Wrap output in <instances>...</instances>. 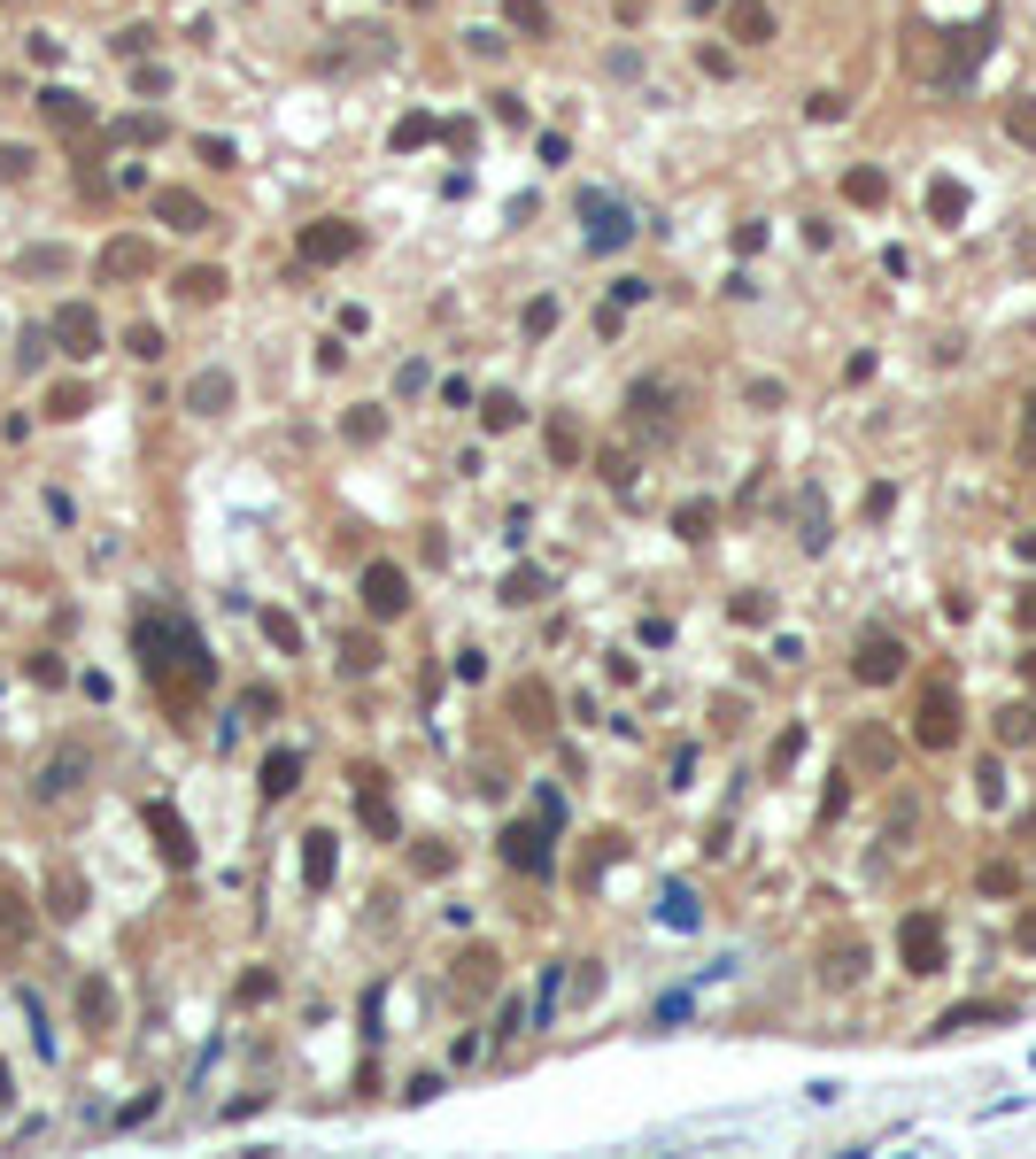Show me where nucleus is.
Returning a JSON list of instances; mask_svg holds the SVG:
<instances>
[{
	"label": "nucleus",
	"mask_w": 1036,
	"mask_h": 1159,
	"mask_svg": "<svg viewBox=\"0 0 1036 1159\" xmlns=\"http://www.w3.org/2000/svg\"><path fill=\"white\" fill-rule=\"evenodd\" d=\"M23 171H31V155H23V147H0V186L23 178Z\"/></svg>",
	"instance_id": "obj_56"
},
{
	"label": "nucleus",
	"mask_w": 1036,
	"mask_h": 1159,
	"mask_svg": "<svg viewBox=\"0 0 1036 1159\" xmlns=\"http://www.w3.org/2000/svg\"><path fill=\"white\" fill-rule=\"evenodd\" d=\"M93 410V394L78 387V379H62V387H47V418H85Z\"/></svg>",
	"instance_id": "obj_31"
},
{
	"label": "nucleus",
	"mask_w": 1036,
	"mask_h": 1159,
	"mask_svg": "<svg viewBox=\"0 0 1036 1159\" xmlns=\"http://www.w3.org/2000/svg\"><path fill=\"white\" fill-rule=\"evenodd\" d=\"M851 673H859L866 688H890V680L905 673V642L890 635V626H866V635H859V657H851Z\"/></svg>",
	"instance_id": "obj_6"
},
{
	"label": "nucleus",
	"mask_w": 1036,
	"mask_h": 1159,
	"mask_svg": "<svg viewBox=\"0 0 1036 1159\" xmlns=\"http://www.w3.org/2000/svg\"><path fill=\"white\" fill-rule=\"evenodd\" d=\"M47 912H54V920H78V912H85V881H78V866H54V874H47Z\"/></svg>",
	"instance_id": "obj_19"
},
{
	"label": "nucleus",
	"mask_w": 1036,
	"mask_h": 1159,
	"mask_svg": "<svg viewBox=\"0 0 1036 1159\" xmlns=\"http://www.w3.org/2000/svg\"><path fill=\"white\" fill-rule=\"evenodd\" d=\"M341 665H348V673H372V665H379V642H372V635H348V642H341Z\"/></svg>",
	"instance_id": "obj_43"
},
{
	"label": "nucleus",
	"mask_w": 1036,
	"mask_h": 1159,
	"mask_svg": "<svg viewBox=\"0 0 1036 1159\" xmlns=\"http://www.w3.org/2000/svg\"><path fill=\"white\" fill-rule=\"evenodd\" d=\"M449 866H457V850H449V843H418V850H410V874H418V881H441Z\"/></svg>",
	"instance_id": "obj_29"
},
{
	"label": "nucleus",
	"mask_w": 1036,
	"mask_h": 1159,
	"mask_svg": "<svg viewBox=\"0 0 1036 1159\" xmlns=\"http://www.w3.org/2000/svg\"><path fill=\"white\" fill-rule=\"evenodd\" d=\"M403 1098H410V1106H434V1098H441V1075H410Z\"/></svg>",
	"instance_id": "obj_53"
},
{
	"label": "nucleus",
	"mask_w": 1036,
	"mask_h": 1159,
	"mask_svg": "<svg viewBox=\"0 0 1036 1159\" xmlns=\"http://www.w3.org/2000/svg\"><path fill=\"white\" fill-rule=\"evenodd\" d=\"M511 24L518 31H549V9H541V0H511Z\"/></svg>",
	"instance_id": "obj_48"
},
{
	"label": "nucleus",
	"mask_w": 1036,
	"mask_h": 1159,
	"mask_svg": "<svg viewBox=\"0 0 1036 1159\" xmlns=\"http://www.w3.org/2000/svg\"><path fill=\"white\" fill-rule=\"evenodd\" d=\"M959 209H967L959 178H936V186H928V217H936V224H959Z\"/></svg>",
	"instance_id": "obj_30"
},
{
	"label": "nucleus",
	"mask_w": 1036,
	"mask_h": 1159,
	"mask_svg": "<svg viewBox=\"0 0 1036 1159\" xmlns=\"http://www.w3.org/2000/svg\"><path fill=\"white\" fill-rule=\"evenodd\" d=\"M518 418H527V410H518V394H488V403H480V425H488V434H511Z\"/></svg>",
	"instance_id": "obj_37"
},
{
	"label": "nucleus",
	"mask_w": 1036,
	"mask_h": 1159,
	"mask_svg": "<svg viewBox=\"0 0 1036 1159\" xmlns=\"http://www.w3.org/2000/svg\"><path fill=\"white\" fill-rule=\"evenodd\" d=\"M341 434H348V441H356V449H372V441H379V434H387V410H379V403H356V410H348V418H341Z\"/></svg>",
	"instance_id": "obj_26"
},
{
	"label": "nucleus",
	"mask_w": 1036,
	"mask_h": 1159,
	"mask_svg": "<svg viewBox=\"0 0 1036 1159\" xmlns=\"http://www.w3.org/2000/svg\"><path fill=\"white\" fill-rule=\"evenodd\" d=\"M859 974H866V943H835V951L820 958V982H828V989H851Z\"/></svg>",
	"instance_id": "obj_22"
},
{
	"label": "nucleus",
	"mask_w": 1036,
	"mask_h": 1159,
	"mask_svg": "<svg viewBox=\"0 0 1036 1159\" xmlns=\"http://www.w3.org/2000/svg\"><path fill=\"white\" fill-rule=\"evenodd\" d=\"M844 193H851L859 209H874V202L890 193V178H882V171H851V178H844Z\"/></svg>",
	"instance_id": "obj_42"
},
{
	"label": "nucleus",
	"mask_w": 1036,
	"mask_h": 1159,
	"mask_svg": "<svg viewBox=\"0 0 1036 1159\" xmlns=\"http://www.w3.org/2000/svg\"><path fill=\"white\" fill-rule=\"evenodd\" d=\"M78 1020H85V1029H109V1020H116V989L109 982H78Z\"/></svg>",
	"instance_id": "obj_24"
},
{
	"label": "nucleus",
	"mask_w": 1036,
	"mask_h": 1159,
	"mask_svg": "<svg viewBox=\"0 0 1036 1159\" xmlns=\"http://www.w3.org/2000/svg\"><path fill=\"white\" fill-rule=\"evenodd\" d=\"M797 750H804V735H797V726H789V735L773 742V773H782V766H797Z\"/></svg>",
	"instance_id": "obj_58"
},
{
	"label": "nucleus",
	"mask_w": 1036,
	"mask_h": 1159,
	"mask_svg": "<svg viewBox=\"0 0 1036 1159\" xmlns=\"http://www.w3.org/2000/svg\"><path fill=\"white\" fill-rule=\"evenodd\" d=\"M711 518H720L711 503H681V511H673V534H681V542H704V534H711Z\"/></svg>",
	"instance_id": "obj_39"
},
{
	"label": "nucleus",
	"mask_w": 1036,
	"mask_h": 1159,
	"mask_svg": "<svg viewBox=\"0 0 1036 1159\" xmlns=\"http://www.w3.org/2000/svg\"><path fill=\"white\" fill-rule=\"evenodd\" d=\"M302 255H310V263H348V255H356V224H341V217L310 224V232H302Z\"/></svg>",
	"instance_id": "obj_14"
},
{
	"label": "nucleus",
	"mask_w": 1036,
	"mask_h": 1159,
	"mask_svg": "<svg viewBox=\"0 0 1036 1159\" xmlns=\"http://www.w3.org/2000/svg\"><path fill=\"white\" fill-rule=\"evenodd\" d=\"M549 456H558V464H580V425H572V418H549Z\"/></svg>",
	"instance_id": "obj_40"
},
{
	"label": "nucleus",
	"mask_w": 1036,
	"mask_h": 1159,
	"mask_svg": "<svg viewBox=\"0 0 1036 1159\" xmlns=\"http://www.w3.org/2000/svg\"><path fill=\"white\" fill-rule=\"evenodd\" d=\"M264 635H271V649L295 657V649H302V618H295V611H264Z\"/></svg>",
	"instance_id": "obj_36"
},
{
	"label": "nucleus",
	"mask_w": 1036,
	"mask_h": 1159,
	"mask_svg": "<svg viewBox=\"0 0 1036 1159\" xmlns=\"http://www.w3.org/2000/svg\"><path fill=\"white\" fill-rule=\"evenodd\" d=\"M78 781H85V742H62L47 766H40V781H31V797H40V804H62Z\"/></svg>",
	"instance_id": "obj_8"
},
{
	"label": "nucleus",
	"mask_w": 1036,
	"mask_h": 1159,
	"mask_svg": "<svg viewBox=\"0 0 1036 1159\" xmlns=\"http://www.w3.org/2000/svg\"><path fill=\"white\" fill-rule=\"evenodd\" d=\"M47 341H54V333H23V348H16L23 372H40V363H47Z\"/></svg>",
	"instance_id": "obj_54"
},
{
	"label": "nucleus",
	"mask_w": 1036,
	"mask_h": 1159,
	"mask_svg": "<svg viewBox=\"0 0 1036 1159\" xmlns=\"http://www.w3.org/2000/svg\"><path fill=\"white\" fill-rule=\"evenodd\" d=\"M47 333H54V348H62V356H78V363H85V356H101V317H93L85 302H62Z\"/></svg>",
	"instance_id": "obj_7"
},
{
	"label": "nucleus",
	"mask_w": 1036,
	"mask_h": 1159,
	"mask_svg": "<svg viewBox=\"0 0 1036 1159\" xmlns=\"http://www.w3.org/2000/svg\"><path fill=\"white\" fill-rule=\"evenodd\" d=\"M975 889H983V897H1014V889H1021V866H1006V858H990V866L975 874Z\"/></svg>",
	"instance_id": "obj_35"
},
{
	"label": "nucleus",
	"mask_w": 1036,
	"mask_h": 1159,
	"mask_svg": "<svg viewBox=\"0 0 1036 1159\" xmlns=\"http://www.w3.org/2000/svg\"><path fill=\"white\" fill-rule=\"evenodd\" d=\"M155 217H163L171 232H202V224H217V217H209L202 202H193V193H178V186H163V193H155Z\"/></svg>",
	"instance_id": "obj_17"
},
{
	"label": "nucleus",
	"mask_w": 1036,
	"mask_h": 1159,
	"mask_svg": "<svg viewBox=\"0 0 1036 1159\" xmlns=\"http://www.w3.org/2000/svg\"><path fill=\"white\" fill-rule=\"evenodd\" d=\"M31 897H23V881L16 874H0V958H16L23 943H31Z\"/></svg>",
	"instance_id": "obj_9"
},
{
	"label": "nucleus",
	"mask_w": 1036,
	"mask_h": 1159,
	"mask_svg": "<svg viewBox=\"0 0 1036 1159\" xmlns=\"http://www.w3.org/2000/svg\"><path fill=\"white\" fill-rule=\"evenodd\" d=\"M580 217H588V248H596V255L627 248V232H634V217H627L619 202H603V193H588V202H580Z\"/></svg>",
	"instance_id": "obj_11"
},
{
	"label": "nucleus",
	"mask_w": 1036,
	"mask_h": 1159,
	"mask_svg": "<svg viewBox=\"0 0 1036 1159\" xmlns=\"http://www.w3.org/2000/svg\"><path fill=\"white\" fill-rule=\"evenodd\" d=\"M47 116H54V124H78L85 101H78V93H47Z\"/></svg>",
	"instance_id": "obj_50"
},
{
	"label": "nucleus",
	"mask_w": 1036,
	"mask_h": 1159,
	"mask_svg": "<svg viewBox=\"0 0 1036 1159\" xmlns=\"http://www.w3.org/2000/svg\"><path fill=\"white\" fill-rule=\"evenodd\" d=\"M1006 1013H1014L1006 998H990V1005H952V1013H944V1020H936V1029H928V1036H967V1029H983V1020H1006Z\"/></svg>",
	"instance_id": "obj_20"
},
{
	"label": "nucleus",
	"mask_w": 1036,
	"mask_h": 1159,
	"mask_svg": "<svg viewBox=\"0 0 1036 1159\" xmlns=\"http://www.w3.org/2000/svg\"><path fill=\"white\" fill-rule=\"evenodd\" d=\"M1029 735H1036V711H1029V704L998 711V742H1006V750H1014V742H1029Z\"/></svg>",
	"instance_id": "obj_41"
},
{
	"label": "nucleus",
	"mask_w": 1036,
	"mask_h": 1159,
	"mask_svg": "<svg viewBox=\"0 0 1036 1159\" xmlns=\"http://www.w3.org/2000/svg\"><path fill=\"white\" fill-rule=\"evenodd\" d=\"M186 410L193 418H224V410H233V372H202V379L186 387Z\"/></svg>",
	"instance_id": "obj_15"
},
{
	"label": "nucleus",
	"mask_w": 1036,
	"mask_h": 1159,
	"mask_svg": "<svg viewBox=\"0 0 1036 1159\" xmlns=\"http://www.w3.org/2000/svg\"><path fill=\"white\" fill-rule=\"evenodd\" d=\"M140 819H147L155 850H163V866H171V874H186V866H193V835H186L178 804H171V797H147V804H140Z\"/></svg>",
	"instance_id": "obj_5"
},
{
	"label": "nucleus",
	"mask_w": 1036,
	"mask_h": 1159,
	"mask_svg": "<svg viewBox=\"0 0 1036 1159\" xmlns=\"http://www.w3.org/2000/svg\"><path fill=\"white\" fill-rule=\"evenodd\" d=\"M23 271H40V279H54V271H70V255H62V248H23Z\"/></svg>",
	"instance_id": "obj_46"
},
{
	"label": "nucleus",
	"mask_w": 1036,
	"mask_h": 1159,
	"mask_svg": "<svg viewBox=\"0 0 1036 1159\" xmlns=\"http://www.w3.org/2000/svg\"><path fill=\"white\" fill-rule=\"evenodd\" d=\"M549 325H558V302H534V310H527V333L541 341V333H549Z\"/></svg>",
	"instance_id": "obj_59"
},
{
	"label": "nucleus",
	"mask_w": 1036,
	"mask_h": 1159,
	"mask_svg": "<svg viewBox=\"0 0 1036 1159\" xmlns=\"http://www.w3.org/2000/svg\"><path fill=\"white\" fill-rule=\"evenodd\" d=\"M897 958H905V974H944V920L936 912H905L897 920Z\"/></svg>",
	"instance_id": "obj_2"
},
{
	"label": "nucleus",
	"mask_w": 1036,
	"mask_h": 1159,
	"mask_svg": "<svg viewBox=\"0 0 1036 1159\" xmlns=\"http://www.w3.org/2000/svg\"><path fill=\"white\" fill-rule=\"evenodd\" d=\"M1006 131H1014V140H1036V101H1029V93H1021V101H1014V116H1006Z\"/></svg>",
	"instance_id": "obj_49"
},
{
	"label": "nucleus",
	"mask_w": 1036,
	"mask_h": 1159,
	"mask_svg": "<svg viewBox=\"0 0 1036 1159\" xmlns=\"http://www.w3.org/2000/svg\"><path fill=\"white\" fill-rule=\"evenodd\" d=\"M255 788H264V804L295 797V788H302V750H271V757H264V781H255Z\"/></svg>",
	"instance_id": "obj_16"
},
{
	"label": "nucleus",
	"mask_w": 1036,
	"mask_h": 1159,
	"mask_svg": "<svg viewBox=\"0 0 1036 1159\" xmlns=\"http://www.w3.org/2000/svg\"><path fill=\"white\" fill-rule=\"evenodd\" d=\"M627 403H634V425H665V403H673V394H665V387H650V379H642V387L627 394Z\"/></svg>",
	"instance_id": "obj_34"
},
{
	"label": "nucleus",
	"mask_w": 1036,
	"mask_h": 1159,
	"mask_svg": "<svg viewBox=\"0 0 1036 1159\" xmlns=\"http://www.w3.org/2000/svg\"><path fill=\"white\" fill-rule=\"evenodd\" d=\"M890 503H897V487L874 480V487H866V518H890Z\"/></svg>",
	"instance_id": "obj_52"
},
{
	"label": "nucleus",
	"mask_w": 1036,
	"mask_h": 1159,
	"mask_svg": "<svg viewBox=\"0 0 1036 1159\" xmlns=\"http://www.w3.org/2000/svg\"><path fill=\"white\" fill-rule=\"evenodd\" d=\"M1021 434L1036 441V387H1029V403H1021Z\"/></svg>",
	"instance_id": "obj_61"
},
{
	"label": "nucleus",
	"mask_w": 1036,
	"mask_h": 1159,
	"mask_svg": "<svg viewBox=\"0 0 1036 1159\" xmlns=\"http://www.w3.org/2000/svg\"><path fill=\"white\" fill-rule=\"evenodd\" d=\"M727 31H735V40H751V47H758V40H773V16L758 9V0H735V16H727Z\"/></svg>",
	"instance_id": "obj_28"
},
{
	"label": "nucleus",
	"mask_w": 1036,
	"mask_h": 1159,
	"mask_svg": "<svg viewBox=\"0 0 1036 1159\" xmlns=\"http://www.w3.org/2000/svg\"><path fill=\"white\" fill-rule=\"evenodd\" d=\"M503 858L518 874H549V819H511L503 827Z\"/></svg>",
	"instance_id": "obj_10"
},
{
	"label": "nucleus",
	"mask_w": 1036,
	"mask_h": 1159,
	"mask_svg": "<svg viewBox=\"0 0 1036 1159\" xmlns=\"http://www.w3.org/2000/svg\"><path fill=\"white\" fill-rule=\"evenodd\" d=\"M31 680H40V688H62V657L40 649V657H31Z\"/></svg>",
	"instance_id": "obj_51"
},
{
	"label": "nucleus",
	"mask_w": 1036,
	"mask_h": 1159,
	"mask_svg": "<svg viewBox=\"0 0 1036 1159\" xmlns=\"http://www.w3.org/2000/svg\"><path fill=\"white\" fill-rule=\"evenodd\" d=\"M9 1098H16V1082H9V1067H0V1106H9Z\"/></svg>",
	"instance_id": "obj_63"
},
{
	"label": "nucleus",
	"mask_w": 1036,
	"mask_h": 1159,
	"mask_svg": "<svg viewBox=\"0 0 1036 1159\" xmlns=\"http://www.w3.org/2000/svg\"><path fill=\"white\" fill-rule=\"evenodd\" d=\"M511 711L527 719L534 735H549V711H558V704H549V688H541V680H518V688H511Z\"/></svg>",
	"instance_id": "obj_23"
},
{
	"label": "nucleus",
	"mask_w": 1036,
	"mask_h": 1159,
	"mask_svg": "<svg viewBox=\"0 0 1036 1159\" xmlns=\"http://www.w3.org/2000/svg\"><path fill=\"white\" fill-rule=\"evenodd\" d=\"M224 286H233V279H224L217 263H209V271H186V279H178V294H186V302H217Z\"/></svg>",
	"instance_id": "obj_38"
},
{
	"label": "nucleus",
	"mask_w": 1036,
	"mask_h": 1159,
	"mask_svg": "<svg viewBox=\"0 0 1036 1159\" xmlns=\"http://www.w3.org/2000/svg\"><path fill=\"white\" fill-rule=\"evenodd\" d=\"M140 271H147V240H132V232H124V240L101 248V279H140Z\"/></svg>",
	"instance_id": "obj_21"
},
{
	"label": "nucleus",
	"mask_w": 1036,
	"mask_h": 1159,
	"mask_svg": "<svg viewBox=\"0 0 1036 1159\" xmlns=\"http://www.w3.org/2000/svg\"><path fill=\"white\" fill-rule=\"evenodd\" d=\"M665 927H696V897L689 889H665Z\"/></svg>",
	"instance_id": "obj_47"
},
{
	"label": "nucleus",
	"mask_w": 1036,
	"mask_h": 1159,
	"mask_svg": "<svg viewBox=\"0 0 1036 1159\" xmlns=\"http://www.w3.org/2000/svg\"><path fill=\"white\" fill-rule=\"evenodd\" d=\"M341 874V843H333V827H310L302 835V881H310V897H326Z\"/></svg>",
	"instance_id": "obj_12"
},
{
	"label": "nucleus",
	"mask_w": 1036,
	"mask_h": 1159,
	"mask_svg": "<svg viewBox=\"0 0 1036 1159\" xmlns=\"http://www.w3.org/2000/svg\"><path fill=\"white\" fill-rule=\"evenodd\" d=\"M132 649H140V673H147V688L163 695V704L186 719L193 704H202V688L217 680V657H209V642L193 635V618H178V611H140V626H132Z\"/></svg>",
	"instance_id": "obj_1"
},
{
	"label": "nucleus",
	"mask_w": 1036,
	"mask_h": 1159,
	"mask_svg": "<svg viewBox=\"0 0 1036 1159\" xmlns=\"http://www.w3.org/2000/svg\"><path fill=\"white\" fill-rule=\"evenodd\" d=\"M1014 943H1021V951H1036V905H1029V912L1014 920Z\"/></svg>",
	"instance_id": "obj_60"
},
{
	"label": "nucleus",
	"mask_w": 1036,
	"mask_h": 1159,
	"mask_svg": "<svg viewBox=\"0 0 1036 1159\" xmlns=\"http://www.w3.org/2000/svg\"><path fill=\"white\" fill-rule=\"evenodd\" d=\"M356 595H364V618H403L410 611V573L395 565V557H372L364 565V580H356Z\"/></svg>",
	"instance_id": "obj_3"
},
{
	"label": "nucleus",
	"mask_w": 1036,
	"mask_h": 1159,
	"mask_svg": "<svg viewBox=\"0 0 1036 1159\" xmlns=\"http://www.w3.org/2000/svg\"><path fill=\"white\" fill-rule=\"evenodd\" d=\"M496 967H503V958H496L488 943H472V951L457 958V989H465V998H488V989H496Z\"/></svg>",
	"instance_id": "obj_18"
},
{
	"label": "nucleus",
	"mask_w": 1036,
	"mask_h": 1159,
	"mask_svg": "<svg viewBox=\"0 0 1036 1159\" xmlns=\"http://www.w3.org/2000/svg\"><path fill=\"white\" fill-rule=\"evenodd\" d=\"M596 472H603L611 487H634V456H627V449H603V456H596Z\"/></svg>",
	"instance_id": "obj_45"
},
{
	"label": "nucleus",
	"mask_w": 1036,
	"mask_h": 1159,
	"mask_svg": "<svg viewBox=\"0 0 1036 1159\" xmlns=\"http://www.w3.org/2000/svg\"><path fill=\"white\" fill-rule=\"evenodd\" d=\"M797 542H804V557L828 549V503H820V487H804V534Z\"/></svg>",
	"instance_id": "obj_27"
},
{
	"label": "nucleus",
	"mask_w": 1036,
	"mask_h": 1159,
	"mask_svg": "<svg viewBox=\"0 0 1036 1159\" xmlns=\"http://www.w3.org/2000/svg\"><path fill=\"white\" fill-rule=\"evenodd\" d=\"M541 595H549V573H541V565L503 573V604H511V611H518V604H541Z\"/></svg>",
	"instance_id": "obj_25"
},
{
	"label": "nucleus",
	"mask_w": 1036,
	"mask_h": 1159,
	"mask_svg": "<svg viewBox=\"0 0 1036 1159\" xmlns=\"http://www.w3.org/2000/svg\"><path fill=\"white\" fill-rule=\"evenodd\" d=\"M913 742H921V750H952V742H959V695H952L944 680H928V688H921Z\"/></svg>",
	"instance_id": "obj_4"
},
{
	"label": "nucleus",
	"mask_w": 1036,
	"mask_h": 1159,
	"mask_svg": "<svg viewBox=\"0 0 1036 1159\" xmlns=\"http://www.w3.org/2000/svg\"><path fill=\"white\" fill-rule=\"evenodd\" d=\"M1021 626H1036V580L1021 588Z\"/></svg>",
	"instance_id": "obj_62"
},
{
	"label": "nucleus",
	"mask_w": 1036,
	"mask_h": 1159,
	"mask_svg": "<svg viewBox=\"0 0 1036 1159\" xmlns=\"http://www.w3.org/2000/svg\"><path fill=\"white\" fill-rule=\"evenodd\" d=\"M890 757H897V742H890V726H866V735H859V766H866V773H882Z\"/></svg>",
	"instance_id": "obj_33"
},
{
	"label": "nucleus",
	"mask_w": 1036,
	"mask_h": 1159,
	"mask_svg": "<svg viewBox=\"0 0 1036 1159\" xmlns=\"http://www.w3.org/2000/svg\"><path fill=\"white\" fill-rule=\"evenodd\" d=\"M1021 673H1029V680H1036V649H1029V657H1021Z\"/></svg>",
	"instance_id": "obj_64"
},
{
	"label": "nucleus",
	"mask_w": 1036,
	"mask_h": 1159,
	"mask_svg": "<svg viewBox=\"0 0 1036 1159\" xmlns=\"http://www.w3.org/2000/svg\"><path fill=\"white\" fill-rule=\"evenodd\" d=\"M124 348H132L140 363H155V356H163V325H132V333H124Z\"/></svg>",
	"instance_id": "obj_44"
},
{
	"label": "nucleus",
	"mask_w": 1036,
	"mask_h": 1159,
	"mask_svg": "<svg viewBox=\"0 0 1036 1159\" xmlns=\"http://www.w3.org/2000/svg\"><path fill=\"white\" fill-rule=\"evenodd\" d=\"M264 998H279V974H271V967H248V974L233 982V1005H264Z\"/></svg>",
	"instance_id": "obj_32"
},
{
	"label": "nucleus",
	"mask_w": 1036,
	"mask_h": 1159,
	"mask_svg": "<svg viewBox=\"0 0 1036 1159\" xmlns=\"http://www.w3.org/2000/svg\"><path fill=\"white\" fill-rule=\"evenodd\" d=\"M356 819H364L379 843H395V804H387V788H379L372 766H356Z\"/></svg>",
	"instance_id": "obj_13"
},
{
	"label": "nucleus",
	"mask_w": 1036,
	"mask_h": 1159,
	"mask_svg": "<svg viewBox=\"0 0 1036 1159\" xmlns=\"http://www.w3.org/2000/svg\"><path fill=\"white\" fill-rule=\"evenodd\" d=\"M766 611H773V604H766V595H735V618H742V626H758Z\"/></svg>",
	"instance_id": "obj_57"
},
{
	"label": "nucleus",
	"mask_w": 1036,
	"mask_h": 1159,
	"mask_svg": "<svg viewBox=\"0 0 1036 1159\" xmlns=\"http://www.w3.org/2000/svg\"><path fill=\"white\" fill-rule=\"evenodd\" d=\"M596 989H603V967H596V958H580V982H572V998H596Z\"/></svg>",
	"instance_id": "obj_55"
}]
</instances>
